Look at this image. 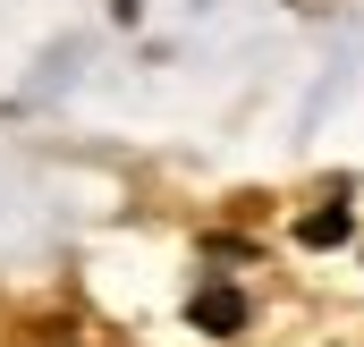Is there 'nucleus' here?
Wrapping results in <instances>:
<instances>
[{
    "mask_svg": "<svg viewBox=\"0 0 364 347\" xmlns=\"http://www.w3.org/2000/svg\"><path fill=\"white\" fill-rule=\"evenodd\" d=\"M186 322H195L203 339H237V331H246V297L212 279V288H195V297H186Z\"/></svg>",
    "mask_w": 364,
    "mask_h": 347,
    "instance_id": "1",
    "label": "nucleus"
},
{
    "mask_svg": "<svg viewBox=\"0 0 364 347\" xmlns=\"http://www.w3.org/2000/svg\"><path fill=\"white\" fill-rule=\"evenodd\" d=\"M348 229H356V220H348V203H322V212H305V220H296V237H305V246H348Z\"/></svg>",
    "mask_w": 364,
    "mask_h": 347,
    "instance_id": "2",
    "label": "nucleus"
}]
</instances>
